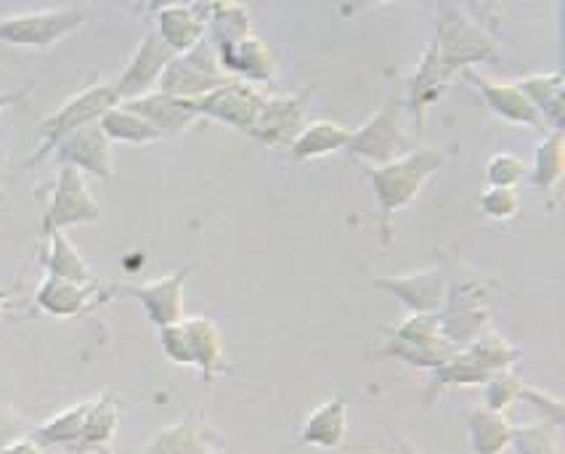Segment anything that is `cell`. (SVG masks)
Here are the masks:
<instances>
[{"label":"cell","mask_w":565,"mask_h":454,"mask_svg":"<svg viewBox=\"0 0 565 454\" xmlns=\"http://www.w3.org/2000/svg\"><path fill=\"white\" fill-rule=\"evenodd\" d=\"M446 155L438 149H412L409 155L387 162V166L370 168L364 166V176L372 183V192L377 197L380 221L377 232L385 247L393 245V215L409 208L423 192L425 183L436 170H441Z\"/></svg>","instance_id":"1"},{"label":"cell","mask_w":565,"mask_h":454,"mask_svg":"<svg viewBox=\"0 0 565 454\" xmlns=\"http://www.w3.org/2000/svg\"><path fill=\"white\" fill-rule=\"evenodd\" d=\"M494 319V285L486 276L449 274L444 306L438 312L441 335L455 348H468L491 332Z\"/></svg>","instance_id":"2"},{"label":"cell","mask_w":565,"mask_h":454,"mask_svg":"<svg viewBox=\"0 0 565 454\" xmlns=\"http://www.w3.org/2000/svg\"><path fill=\"white\" fill-rule=\"evenodd\" d=\"M428 49L451 83L476 64L497 62L499 59L494 38L486 32L481 22H476L455 6H446V9L438 11L436 35H433Z\"/></svg>","instance_id":"3"},{"label":"cell","mask_w":565,"mask_h":454,"mask_svg":"<svg viewBox=\"0 0 565 454\" xmlns=\"http://www.w3.org/2000/svg\"><path fill=\"white\" fill-rule=\"evenodd\" d=\"M117 104H120V98H117L111 83H94L88 88H83L81 94L67 98L62 107L41 120V147H38L35 155L22 168L28 170L38 166V162H43L45 157L54 155V149L64 138L77 134L81 128H88V125H96Z\"/></svg>","instance_id":"4"},{"label":"cell","mask_w":565,"mask_h":454,"mask_svg":"<svg viewBox=\"0 0 565 454\" xmlns=\"http://www.w3.org/2000/svg\"><path fill=\"white\" fill-rule=\"evenodd\" d=\"M459 348H455L441 335L438 314H409L401 325L387 330L385 346L380 348L383 357H391L417 370L436 372L449 361Z\"/></svg>","instance_id":"5"},{"label":"cell","mask_w":565,"mask_h":454,"mask_svg":"<svg viewBox=\"0 0 565 454\" xmlns=\"http://www.w3.org/2000/svg\"><path fill=\"white\" fill-rule=\"evenodd\" d=\"M85 24V11L67 6V9H45L28 11L0 19V43L19 45V49L45 51L51 45L62 43L72 32Z\"/></svg>","instance_id":"6"},{"label":"cell","mask_w":565,"mask_h":454,"mask_svg":"<svg viewBox=\"0 0 565 454\" xmlns=\"http://www.w3.org/2000/svg\"><path fill=\"white\" fill-rule=\"evenodd\" d=\"M228 81H232V77L223 75L213 43L205 38V41L196 43L192 51H186V54L173 56V62L168 64L160 83H157V91L166 96L183 98V102H194V98L221 88V85H226Z\"/></svg>","instance_id":"7"},{"label":"cell","mask_w":565,"mask_h":454,"mask_svg":"<svg viewBox=\"0 0 565 454\" xmlns=\"http://www.w3.org/2000/svg\"><path fill=\"white\" fill-rule=\"evenodd\" d=\"M345 151L361 162H370V168L387 166V162L409 155L412 138L401 128L396 102L383 104L359 130H353Z\"/></svg>","instance_id":"8"},{"label":"cell","mask_w":565,"mask_h":454,"mask_svg":"<svg viewBox=\"0 0 565 454\" xmlns=\"http://www.w3.org/2000/svg\"><path fill=\"white\" fill-rule=\"evenodd\" d=\"M263 102H266V94H263L258 85L228 81L226 85H221V88L189 102V107H192L196 117H207V120L223 123L228 125V128L249 136L255 123H258Z\"/></svg>","instance_id":"9"},{"label":"cell","mask_w":565,"mask_h":454,"mask_svg":"<svg viewBox=\"0 0 565 454\" xmlns=\"http://www.w3.org/2000/svg\"><path fill=\"white\" fill-rule=\"evenodd\" d=\"M98 221H102V205L90 194L85 176L70 166L58 168L54 189H51L49 208H45L43 215V229H58V232H64L70 226H83V223Z\"/></svg>","instance_id":"10"},{"label":"cell","mask_w":565,"mask_h":454,"mask_svg":"<svg viewBox=\"0 0 565 454\" xmlns=\"http://www.w3.org/2000/svg\"><path fill=\"white\" fill-rule=\"evenodd\" d=\"M313 91H292V94L266 96L258 123L253 128V138L276 149H290V144L308 125V107H311Z\"/></svg>","instance_id":"11"},{"label":"cell","mask_w":565,"mask_h":454,"mask_svg":"<svg viewBox=\"0 0 565 454\" xmlns=\"http://www.w3.org/2000/svg\"><path fill=\"white\" fill-rule=\"evenodd\" d=\"M173 56L175 54L160 41V35H157L152 24H147L141 43H138L134 56H130L128 67H125L122 75L111 83L117 98H120V102H134V98L152 94V91H157L162 72L168 70L170 62H173Z\"/></svg>","instance_id":"12"},{"label":"cell","mask_w":565,"mask_h":454,"mask_svg":"<svg viewBox=\"0 0 565 454\" xmlns=\"http://www.w3.org/2000/svg\"><path fill=\"white\" fill-rule=\"evenodd\" d=\"M111 293H115V287H102L98 282H94V285H81V282L43 276L32 300H35L38 312L49 314V317L75 319L96 312L98 306L111 300Z\"/></svg>","instance_id":"13"},{"label":"cell","mask_w":565,"mask_h":454,"mask_svg":"<svg viewBox=\"0 0 565 454\" xmlns=\"http://www.w3.org/2000/svg\"><path fill=\"white\" fill-rule=\"evenodd\" d=\"M215 56H218L223 75L232 77V81L268 85L279 77V62H276L274 49L255 32H247L234 43L218 45Z\"/></svg>","instance_id":"14"},{"label":"cell","mask_w":565,"mask_h":454,"mask_svg":"<svg viewBox=\"0 0 565 454\" xmlns=\"http://www.w3.org/2000/svg\"><path fill=\"white\" fill-rule=\"evenodd\" d=\"M446 282H449V268L430 266L414 274L377 276L370 285L393 295L409 314H438L444 306Z\"/></svg>","instance_id":"15"},{"label":"cell","mask_w":565,"mask_h":454,"mask_svg":"<svg viewBox=\"0 0 565 454\" xmlns=\"http://www.w3.org/2000/svg\"><path fill=\"white\" fill-rule=\"evenodd\" d=\"M189 272H192V266H183L179 272L162 276V279L147 282V285H117L115 293L136 298L157 330H166V327L179 325L183 319V287H186Z\"/></svg>","instance_id":"16"},{"label":"cell","mask_w":565,"mask_h":454,"mask_svg":"<svg viewBox=\"0 0 565 454\" xmlns=\"http://www.w3.org/2000/svg\"><path fill=\"white\" fill-rule=\"evenodd\" d=\"M149 24L160 35V41L175 56H181L207 38V3L154 6Z\"/></svg>","instance_id":"17"},{"label":"cell","mask_w":565,"mask_h":454,"mask_svg":"<svg viewBox=\"0 0 565 454\" xmlns=\"http://www.w3.org/2000/svg\"><path fill=\"white\" fill-rule=\"evenodd\" d=\"M56 160L62 166L81 170L83 176H94L98 181L115 179V155H111V141L96 125L81 128L77 134L64 138L54 149Z\"/></svg>","instance_id":"18"},{"label":"cell","mask_w":565,"mask_h":454,"mask_svg":"<svg viewBox=\"0 0 565 454\" xmlns=\"http://www.w3.org/2000/svg\"><path fill=\"white\" fill-rule=\"evenodd\" d=\"M462 77L478 91V94H481L486 107H489L491 115H497L499 120L510 125H523V128H534V130L547 128L542 117H539V112L534 109V104L525 98V94L515 83L491 81V77L481 75L478 70H468Z\"/></svg>","instance_id":"19"},{"label":"cell","mask_w":565,"mask_h":454,"mask_svg":"<svg viewBox=\"0 0 565 454\" xmlns=\"http://www.w3.org/2000/svg\"><path fill=\"white\" fill-rule=\"evenodd\" d=\"M117 425H120V401L111 391L88 401V414L72 454H111V444L117 439Z\"/></svg>","instance_id":"20"},{"label":"cell","mask_w":565,"mask_h":454,"mask_svg":"<svg viewBox=\"0 0 565 454\" xmlns=\"http://www.w3.org/2000/svg\"><path fill=\"white\" fill-rule=\"evenodd\" d=\"M120 104H125L128 109H134L136 115H141L162 138L179 136L200 120V117L192 112V107H189V102L166 96L160 94V91H152V94L134 98V102H120Z\"/></svg>","instance_id":"21"},{"label":"cell","mask_w":565,"mask_h":454,"mask_svg":"<svg viewBox=\"0 0 565 454\" xmlns=\"http://www.w3.org/2000/svg\"><path fill=\"white\" fill-rule=\"evenodd\" d=\"M183 330H186L192 367L202 372V378H205L207 383L228 370L223 332L218 330L215 321H210L205 317H183Z\"/></svg>","instance_id":"22"},{"label":"cell","mask_w":565,"mask_h":454,"mask_svg":"<svg viewBox=\"0 0 565 454\" xmlns=\"http://www.w3.org/2000/svg\"><path fill=\"white\" fill-rule=\"evenodd\" d=\"M348 433V401L345 397H332L306 418L300 425V441L306 446H317V450L334 452L343 446Z\"/></svg>","instance_id":"23"},{"label":"cell","mask_w":565,"mask_h":454,"mask_svg":"<svg viewBox=\"0 0 565 454\" xmlns=\"http://www.w3.org/2000/svg\"><path fill=\"white\" fill-rule=\"evenodd\" d=\"M351 128L332 120H311L300 130V136L290 144V157L298 166L303 162L321 160L330 157L334 151H345L348 141H351Z\"/></svg>","instance_id":"24"},{"label":"cell","mask_w":565,"mask_h":454,"mask_svg":"<svg viewBox=\"0 0 565 454\" xmlns=\"http://www.w3.org/2000/svg\"><path fill=\"white\" fill-rule=\"evenodd\" d=\"M518 88L523 91L525 98L534 104L544 125L550 130H563V75L557 70L552 72H536V75H525L521 81H515Z\"/></svg>","instance_id":"25"},{"label":"cell","mask_w":565,"mask_h":454,"mask_svg":"<svg viewBox=\"0 0 565 454\" xmlns=\"http://www.w3.org/2000/svg\"><path fill=\"white\" fill-rule=\"evenodd\" d=\"M43 234L49 240V247H45L43 255L45 276L81 282V285H94V282H98L96 274L90 272V266L81 255V250L67 240V234L58 232V229H43Z\"/></svg>","instance_id":"26"},{"label":"cell","mask_w":565,"mask_h":454,"mask_svg":"<svg viewBox=\"0 0 565 454\" xmlns=\"http://www.w3.org/2000/svg\"><path fill=\"white\" fill-rule=\"evenodd\" d=\"M512 420L508 412L481 410L470 412L468 418V444L472 454H504L512 444Z\"/></svg>","instance_id":"27"},{"label":"cell","mask_w":565,"mask_h":454,"mask_svg":"<svg viewBox=\"0 0 565 454\" xmlns=\"http://www.w3.org/2000/svg\"><path fill=\"white\" fill-rule=\"evenodd\" d=\"M565 168V138L563 130H550L542 141L536 144L534 168H531V181L534 187L547 197V205H555L557 183L563 179Z\"/></svg>","instance_id":"28"},{"label":"cell","mask_w":565,"mask_h":454,"mask_svg":"<svg viewBox=\"0 0 565 454\" xmlns=\"http://www.w3.org/2000/svg\"><path fill=\"white\" fill-rule=\"evenodd\" d=\"M98 128L104 130V136L109 138L111 144H136V147H147V144L162 141V136L143 120L141 115H136L134 109H128L125 104H117L111 107L107 115L98 120Z\"/></svg>","instance_id":"29"},{"label":"cell","mask_w":565,"mask_h":454,"mask_svg":"<svg viewBox=\"0 0 565 454\" xmlns=\"http://www.w3.org/2000/svg\"><path fill=\"white\" fill-rule=\"evenodd\" d=\"M205 452H210L205 427L196 425L194 420H181V423L170 425L166 431L157 433L141 454H205Z\"/></svg>","instance_id":"30"},{"label":"cell","mask_w":565,"mask_h":454,"mask_svg":"<svg viewBox=\"0 0 565 454\" xmlns=\"http://www.w3.org/2000/svg\"><path fill=\"white\" fill-rule=\"evenodd\" d=\"M207 30L213 49L239 41L242 35L253 32L247 6L239 3H207Z\"/></svg>","instance_id":"31"},{"label":"cell","mask_w":565,"mask_h":454,"mask_svg":"<svg viewBox=\"0 0 565 454\" xmlns=\"http://www.w3.org/2000/svg\"><path fill=\"white\" fill-rule=\"evenodd\" d=\"M465 351L470 353V359L476 361L489 378L497 372H510L512 365L521 359V348L510 344L504 335H497V332H486L483 338H478L476 344H470Z\"/></svg>","instance_id":"32"},{"label":"cell","mask_w":565,"mask_h":454,"mask_svg":"<svg viewBox=\"0 0 565 454\" xmlns=\"http://www.w3.org/2000/svg\"><path fill=\"white\" fill-rule=\"evenodd\" d=\"M518 454H561L557 452V425L539 423L521 425L512 431V444Z\"/></svg>","instance_id":"33"},{"label":"cell","mask_w":565,"mask_h":454,"mask_svg":"<svg viewBox=\"0 0 565 454\" xmlns=\"http://www.w3.org/2000/svg\"><path fill=\"white\" fill-rule=\"evenodd\" d=\"M525 176H529V168L512 151H497L486 162V183L494 189H518L525 181Z\"/></svg>","instance_id":"34"},{"label":"cell","mask_w":565,"mask_h":454,"mask_svg":"<svg viewBox=\"0 0 565 454\" xmlns=\"http://www.w3.org/2000/svg\"><path fill=\"white\" fill-rule=\"evenodd\" d=\"M523 383L521 378L510 372H497L491 374L489 380L483 383V399H486V410L491 412H508L518 399H521Z\"/></svg>","instance_id":"35"},{"label":"cell","mask_w":565,"mask_h":454,"mask_svg":"<svg viewBox=\"0 0 565 454\" xmlns=\"http://www.w3.org/2000/svg\"><path fill=\"white\" fill-rule=\"evenodd\" d=\"M478 208H481V213L489 221H512L521 213V194H518V189L486 187L481 200H478Z\"/></svg>","instance_id":"36"},{"label":"cell","mask_w":565,"mask_h":454,"mask_svg":"<svg viewBox=\"0 0 565 454\" xmlns=\"http://www.w3.org/2000/svg\"><path fill=\"white\" fill-rule=\"evenodd\" d=\"M523 404H529L531 410H536L542 414L544 423H552L561 427L563 425V401L557 397H552V393L542 391V388H534V386H523L521 391V399Z\"/></svg>","instance_id":"37"},{"label":"cell","mask_w":565,"mask_h":454,"mask_svg":"<svg viewBox=\"0 0 565 454\" xmlns=\"http://www.w3.org/2000/svg\"><path fill=\"white\" fill-rule=\"evenodd\" d=\"M160 346L173 365L192 367V353H189V340H186V330H183V319L179 325H170L166 330H160Z\"/></svg>","instance_id":"38"},{"label":"cell","mask_w":565,"mask_h":454,"mask_svg":"<svg viewBox=\"0 0 565 454\" xmlns=\"http://www.w3.org/2000/svg\"><path fill=\"white\" fill-rule=\"evenodd\" d=\"M22 436H28V425H24V420L19 418L17 412H11L9 407H0V454L6 452V446H11Z\"/></svg>","instance_id":"39"},{"label":"cell","mask_w":565,"mask_h":454,"mask_svg":"<svg viewBox=\"0 0 565 454\" xmlns=\"http://www.w3.org/2000/svg\"><path fill=\"white\" fill-rule=\"evenodd\" d=\"M3 454H49V450H45L43 444H38V441L28 433V436L17 439L14 444L6 446Z\"/></svg>","instance_id":"40"},{"label":"cell","mask_w":565,"mask_h":454,"mask_svg":"<svg viewBox=\"0 0 565 454\" xmlns=\"http://www.w3.org/2000/svg\"><path fill=\"white\" fill-rule=\"evenodd\" d=\"M28 96H30V85H24V88L19 91H0V112H6L9 107H19Z\"/></svg>","instance_id":"41"},{"label":"cell","mask_w":565,"mask_h":454,"mask_svg":"<svg viewBox=\"0 0 565 454\" xmlns=\"http://www.w3.org/2000/svg\"><path fill=\"white\" fill-rule=\"evenodd\" d=\"M19 289H22V287H3V285H0V314H3L6 308H9L11 303L17 300Z\"/></svg>","instance_id":"42"},{"label":"cell","mask_w":565,"mask_h":454,"mask_svg":"<svg viewBox=\"0 0 565 454\" xmlns=\"http://www.w3.org/2000/svg\"><path fill=\"white\" fill-rule=\"evenodd\" d=\"M391 436H393V441H396V444H398L401 454H417V452L412 450V444H409V441H406L404 436H398V433H393V431H391Z\"/></svg>","instance_id":"43"},{"label":"cell","mask_w":565,"mask_h":454,"mask_svg":"<svg viewBox=\"0 0 565 454\" xmlns=\"http://www.w3.org/2000/svg\"><path fill=\"white\" fill-rule=\"evenodd\" d=\"M343 454H364V452H343Z\"/></svg>","instance_id":"44"},{"label":"cell","mask_w":565,"mask_h":454,"mask_svg":"<svg viewBox=\"0 0 565 454\" xmlns=\"http://www.w3.org/2000/svg\"><path fill=\"white\" fill-rule=\"evenodd\" d=\"M205 454H215V452H205Z\"/></svg>","instance_id":"45"}]
</instances>
